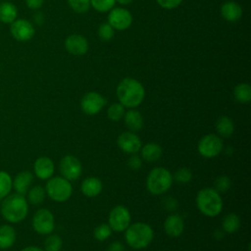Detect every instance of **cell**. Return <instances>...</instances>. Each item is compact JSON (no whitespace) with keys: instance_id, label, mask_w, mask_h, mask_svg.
Returning <instances> with one entry per match:
<instances>
[{"instance_id":"6da1fadb","label":"cell","mask_w":251,"mask_h":251,"mask_svg":"<svg viewBox=\"0 0 251 251\" xmlns=\"http://www.w3.org/2000/svg\"><path fill=\"white\" fill-rule=\"evenodd\" d=\"M116 93L119 102L125 108L130 109L139 106L145 97V89L143 85L137 79L132 77L123 78L117 86Z\"/></svg>"},{"instance_id":"7a4b0ae2","label":"cell","mask_w":251,"mask_h":251,"mask_svg":"<svg viewBox=\"0 0 251 251\" xmlns=\"http://www.w3.org/2000/svg\"><path fill=\"white\" fill-rule=\"evenodd\" d=\"M0 213L6 222L10 224H18L26 218L28 213V202L25 195L10 193L2 199Z\"/></svg>"},{"instance_id":"3957f363","label":"cell","mask_w":251,"mask_h":251,"mask_svg":"<svg viewBox=\"0 0 251 251\" xmlns=\"http://www.w3.org/2000/svg\"><path fill=\"white\" fill-rule=\"evenodd\" d=\"M125 231L127 245L135 250L146 248L154 238L153 228L148 224L142 222L130 224Z\"/></svg>"},{"instance_id":"277c9868","label":"cell","mask_w":251,"mask_h":251,"mask_svg":"<svg viewBox=\"0 0 251 251\" xmlns=\"http://www.w3.org/2000/svg\"><path fill=\"white\" fill-rule=\"evenodd\" d=\"M195 201L198 210L207 217H217L223 210L221 194L212 187H205L199 190Z\"/></svg>"},{"instance_id":"5b68a950","label":"cell","mask_w":251,"mask_h":251,"mask_svg":"<svg viewBox=\"0 0 251 251\" xmlns=\"http://www.w3.org/2000/svg\"><path fill=\"white\" fill-rule=\"evenodd\" d=\"M173 179V175L168 169L156 167L146 177V188L153 195H162L171 188Z\"/></svg>"},{"instance_id":"8992f818","label":"cell","mask_w":251,"mask_h":251,"mask_svg":"<svg viewBox=\"0 0 251 251\" xmlns=\"http://www.w3.org/2000/svg\"><path fill=\"white\" fill-rule=\"evenodd\" d=\"M47 196L55 202H65L69 200L73 194V185L71 181L61 176H52L47 179L45 185Z\"/></svg>"},{"instance_id":"52a82bcc","label":"cell","mask_w":251,"mask_h":251,"mask_svg":"<svg viewBox=\"0 0 251 251\" xmlns=\"http://www.w3.org/2000/svg\"><path fill=\"white\" fill-rule=\"evenodd\" d=\"M31 226L33 230L41 235H48L55 228V219L52 212L48 209H38L32 216Z\"/></svg>"},{"instance_id":"ba28073f","label":"cell","mask_w":251,"mask_h":251,"mask_svg":"<svg viewBox=\"0 0 251 251\" xmlns=\"http://www.w3.org/2000/svg\"><path fill=\"white\" fill-rule=\"evenodd\" d=\"M224 142L223 139L215 133H209L204 135L198 142V153L204 158H214L220 155L223 151Z\"/></svg>"},{"instance_id":"9c48e42d","label":"cell","mask_w":251,"mask_h":251,"mask_svg":"<svg viewBox=\"0 0 251 251\" xmlns=\"http://www.w3.org/2000/svg\"><path fill=\"white\" fill-rule=\"evenodd\" d=\"M131 217L128 209L124 205L115 206L109 213L108 225L114 231H125L130 225Z\"/></svg>"},{"instance_id":"30bf717a","label":"cell","mask_w":251,"mask_h":251,"mask_svg":"<svg viewBox=\"0 0 251 251\" xmlns=\"http://www.w3.org/2000/svg\"><path fill=\"white\" fill-rule=\"evenodd\" d=\"M59 170L63 177L72 181L80 176L82 173V166L75 156L66 155L60 161Z\"/></svg>"},{"instance_id":"8fae6325","label":"cell","mask_w":251,"mask_h":251,"mask_svg":"<svg viewBox=\"0 0 251 251\" xmlns=\"http://www.w3.org/2000/svg\"><path fill=\"white\" fill-rule=\"evenodd\" d=\"M106 105V99L98 92L90 91L85 93L80 100V108L86 115L98 114Z\"/></svg>"},{"instance_id":"7c38bea8","label":"cell","mask_w":251,"mask_h":251,"mask_svg":"<svg viewBox=\"0 0 251 251\" xmlns=\"http://www.w3.org/2000/svg\"><path fill=\"white\" fill-rule=\"evenodd\" d=\"M117 144L123 152L130 155L138 153L142 146L139 136L130 130L122 132L117 138Z\"/></svg>"},{"instance_id":"4fadbf2b","label":"cell","mask_w":251,"mask_h":251,"mask_svg":"<svg viewBox=\"0 0 251 251\" xmlns=\"http://www.w3.org/2000/svg\"><path fill=\"white\" fill-rule=\"evenodd\" d=\"M108 23L114 27V29L124 30L130 26L132 23V16L130 12L125 8H113L109 11Z\"/></svg>"},{"instance_id":"5bb4252c","label":"cell","mask_w":251,"mask_h":251,"mask_svg":"<svg viewBox=\"0 0 251 251\" xmlns=\"http://www.w3.org/2000/svg\"><path fill=\"white\" fill-rule=\"evenodd\" d=\"M10 31L12 36L18 41H28L35 33L33 25L25 19L15 20L11 24Z\"/></svg>"},{"instance_id":"9a60e30c","label":"cell","mask_w":251,"mask_h":251,"mask_svg":"<svg viewBox=\"0 0 251 251\" xmlns=\"http://www.w3.org/2000/svg\"><path fill=\"white\" fill-rule=\"evenodd\" d=\"M33 172L35 176L41 180H47L52 177L55 172V166L52 159L46 156L38 157L34 161Z\"/></svg>"},{"instance_id":"2e32d148","label":"cell","mask_w":251,"mask_h":251,"mask_svg":"<svg viewBox=\"0 0 251 251\" xmlns=\"http://www.w3.org/2000/svg\"><path fill=\"white\" fill-rule=\"evenodd\" d=\"M66 50L75 56H80L87 52L88 41L80 34H71L65 40Z\"/></svg>"},{"instance_id":"e0dca14e","label":"cell","mask_w":251,"mask_h":251,"mask_svg":"<svg viewBox=\"0 0 251 251\" xmlns=\"http://www.w3.org/2000/svg\"><path fill=\"white\" fill-rule=\"evenodd\" d=\"M164 230L171 237L179 236L184 230L183 218L178 214L169 215L164 222Z\"/></svg>"},{"instance_id":"ac0fdd59","label":"cell","mask_w":251,"mask_h":251,"mask_svg":"<svg viewBox=\"0 0 251 251\" xmlns=\"http://www.w3.org/2000/svg\"><path fill=\"white\" fill-rule=\"evenodd\" d=\"M33 181V175L28 171H22L16 175L13 179V188L16 193L25 195L31 187Z\"/></svg>"},{"instance_id":"d6986e66","label":"cell","mask_w":251,"mask_h":251,"mask_svg":"<svg viewBox=\"0 0 251 251\" xmlns=\"http://www.w3.org/2000/svg\"><path fill=\"white\" fill-rule=\"evenodd\" d=\"M80 189L83 195L87 197H96L103 189L102 181L95 176H88L81 182Z\"/></svg>"},{"instance_id":"ffe728a7","label":"cell","mask_w":251,"mask_h":251,"mask_svg":"<svg viewBox=\"0 0 251 251\" xmlns=\"http://www.w3.org/2000/svg\"><path fill=\"white\" fill-rule=\"evenodd\" d=\"M162 147L156 142H148L142 145L140 148V157L143 161L148 163H154L158 161L162 156Z\"/></svg>"},{"instance_id":"44dd1931","label":"cell","mask_w":251,"mask_h":251,"mask_svg":"<svg viewBox=\"0 0 251 251\" xmlns=\"http://www.w3.org/2000/svg\"><path fill=\"white\" fill-rule=\"evenodd\" d=\"M221 14L226 21L236 22L242 16V8L234 1H226L221 7Z\"/></svg>"},{"instance_id":"7402d4cb","label":"cell","mask_w":251,"mask_h":251,"mask_svg":"<svg viewBox=\"0 0 251 251\" xmlns=\"http://www.w3.org/2000/svg\"><path fill=\"white\" fill-rule=\"evenodd\" d=\"M17 239L15 228L8 224L0 226V249L7 250L11 248Z\"/></svg>"},{"instance_id":"603a6c76","label":"cell","mask_w":251,"mask_h":251,"mask_svg":"<svg viewBox=\"0 0 251 251\" xmlns=\"http://www.w3.org/2000/svg\"><path fill=\"white\" fill-rule=\"evenodd\" d=\"M126 126L133 132L139 131L143 127V117L139 111L130 109L124 115Z\"/></svg>"},{"instance_id":"cb8c5ba5","label":"cell","mask_w":251,"mask_h":251,"mask_svg":"<svg viewBox=\"0 0 251 251\" xmlns=\"http://www.w3.org/2000/svg\"><path fill=\"white\" fill-rule=\"evenodd\" d=\"M216 130L221 138H228L234 131V123L229 117L222 116L216 122Z\"/></svg>"},{"instance_id":"d4e9b609","label":"cell","mask_w":251,"mask_h":251,"mask_svg":"<svg viewBox=\"0 0 251 251\" xmlns=\"http://www.w3.org/2000/svg\"><path fill=\"white\" fill-rule=\"evenodd\" d=\"M18 9L11 2H2L0 4V22L4 24H12L17 20Z\"/></svg>"},{"instance_id":"484cf974","label":"cell","mask_w":251,"mask_h":251,"mask_svg":"<svg viewBox=\"0 0 251 251\" xmlns=\"http://www.w3.org/2000/svg\"><path fill=\"white\" fill-rule=\"evenodd\" d=\"M240 227V219L234 213H229L226 215L222 221L223 231L228 234H232L238 230Z\"/></svg>"},{"instance_id":"4316f807","label":"cell","mask_w":251,"mask_h":251,"mask_svg":"<svg viewBox=\"0 0 251 251\" xmlns=\"http://www.w3.org/2000/svg\"><path fill=\"white\" fill-rule=\"evenodd\" d=\"M233 96L236 101L242 104L249 103L251 100V86L249 83H239L233 89Z\"/></svg>"},{"instance_id":"83f0119b","label":"cell","mask_w":251,"mask_h":251,"mask_svg":"<svg viewBox=\"0 0 251 251\" xmlns=\"http://www.w3.org/2000/svg\"><path fill=\"white\" fill-rule=\"evenodd\" d=\"M27 194V202L32 205H39L41 204L46 196L45 188L41 185H34L28 189L26 192Z\"/></svg>"},{"instance_id":"f1b7e54d","label":"cell","mask_w":251,"mask_h":251,"mask_svg":"<svg viewBox=\"0 0 251 251\" xmlns=\"http://www.w3.org/2000/svg\"><path fill=\"white\" fill-rule=\"evenodd\" d=\"M13 188V179L9 173L0 171V199L9 195Z\"/></svg>"},{"instance_id":"f546056e","label":"cell","mask_w":251,"mask_h":251,"mask_svg":"<svg viewBox=\"0 0 251 251\" xmlns=\"http://www.w3.org/2000/svg\"><path fill=\"white\" fill-rule=\"evenodd\" d=\"M44 251H61L63 247V240L58 234H48L43 244Z\"/></svg>"},{"instance_id":"4dcf8cb0","label":"cell","mask_w":251,"mask_h":251,"mask_svg":"<svg viewBox=\"0 0 251 251\" xmlns=\"http://www.w3.org/2000/svg\"><path fill=\"white\" fill-rule=\"evenodd\" d=\"M125 113V107L120 102L111 104L107 109V117L112 122H118L123 119Z\"/></svg>"},{"instance_id":"1f68e13d","label":"cell","mask_w":251,"mask_h":251,"mask_svg":"<svg viewBox=\"0 0 251 251\" xmlns=\"http://www.w3.org/2000/svg\"><path fill=\"white\" fill-rule=\"evenodd\" d=\"M173 178L178 183H182V184L188 183L192 179V172L190 171V169L186 167L179 168L175 172Z\"/></svg>"},{"instance_id":"d6a6232c","label":"cell","mask_w":251,"mask_h":251,"mask_svg":"<svg viewBox=\"0 0 251 251\" xmlns=\"http://www.w3.org/2000/svg\"><path fill=\"white\" fill-rule=\"evenodd\" d=\"M112 234V228L108 224H100L94 228L93 235L98 241H104Z\"/></svg>"},{"instance_id":"836d02e7","label":"cell","mask_w":251,"mask_h":251,"mask_svg":"<svg viewBox=\"0 0 251 251\" xmlns=\"http://www.w3.org/2000/svg\"><path fill=\"white\" fill-rule=\"evenodd\" d=\"M115 35V29L114 27L107 22L103 23L98 27V36L103 41H109L111 40Z\"/></svg>"},{"instance_id":"e575fe53","label":"cell","mask_w":251,"mask_h":251,"mask_svg":"<svg viewBox=\"0 0 251 251\" xmlns=\"http://www.w3.org/2000/svg\"><path fill=\"white\" fill-rule=\"evenodd\" d=\"M116 0H90L92 6L98 12H109L114 8Z\"/></svg>"},{"instance_id":"d590c367","label":"cell","mask_w":251,"mask_h":251,"mask_svg":"<svg viewBox=\"0 0 251 251\" xmlns=\"http://www.w3.org/2000/svg\"><path fill=\"white\" fill-rule=\"evenodd\" d=\"M231 186V180L227 176H220L215 180V189L219 193L226 192Z\"/></svg>"},{"instance_id":"8d00e7d4","label":"cell","mask_w":251,"mask_h":251,"mask_svg":"<svg viewBox=\"0 0 251 251\" xmlns=\"http://www.w3.org/2000/svg\"><path fill=\"white\" fill-rule=\"evenodd\" d=\"M69 6L76 13H85L90 7V0H68Z\"/></svg>"},{"instance_id":"74e56055","label":"cell","mask_w":251,"mask_h":251,"mask_svg":"<svg viewBox=\"0 0 251 251\" xmlns=\"http://www.w3.org/2000/svg\"><path fill=\"white\" fill-rule=\"evenodd\" d=\"M142 159L140 156L136 155V154H131L130 157L128 158V161H127V165L129 167V169L131 170H134V171H137L141 168L142 166Z\"/></svg>"},{"instance_id":"f35d334b","label":"cell","mask_w":251,"mask_h":251,"mask_svg":"<svg viewBox=\"0 0 251 251\" xmlns=\"http://www.w3.org/2000/svg\"><path fill=\"white\" fill-rule=\"evenodd\" d=\"M156 2L165 9H174L176 8L178 5H180V3L182 2V0H156Z\"/></svg>"},{"instance_id":"ab89813d","label":"cell","mask_w":251,"mask_h":251,"mask_svg":"<svg viewBox=\"0 0 251 251\" xmlns=\"http://www.w3.org/2000/svg\"><path fill=\"white\" fill-rule=\"evenodd\" d=\"M164 207L169 211H174L177 207V202L173 197H167L166 199H164Z\"/></svg>"},{"instance_id":"60d3db41","label":"cell","mask_w":251,"mask_h":251,"mask_svg":"<svg viewBox=\"0 0 251 251\" xmlns=\"http://www.w3.org/2000/svg\"><path fill=\"white\" fill-rule=\"evenodd\" d=\"M107 251H126V247L121 241H113L108 245Z\"/></svg>"},{"instance_id":"b9f144b4","label":"cell","mask_w":251,"mask_h":251,"mask_svg":"<svg viewBox=\"0 0 251 251\" xmlns=\"http://www.w3.org/2000/svg\"><path fill=\"white\" fill-rule=\"evenodd\" d=\"M26 6L31 10H37L41 8L44 3V0H25Z\"/></svg>"},{"instance_id":"7bdbcfd3","label":"cell","mask_w":251,"mask_h":251,"mask_svg":"<svg viewBox=\"0 0 251 251\" xmlns=\"http://www.w3.org/2000/svg\"><path fill=\"white\" fill-rule=\"evenodd\" d=\"M20 251H44L42 248L38 247V246H34V245H29L26 247H24L22 250Z\"/></svg>"},{"instance_id":"ee69618b","label":"cell","mask_w":251,"mask_h":251,"mask_svg":"<svg viewBox=\"0 0 251 251\" xmlns=\"http://www.w3.org/2000/svg\"><path fill=\"white\" fill-rule=\"evenodd\" d=\"M34 21L38 24L41 25V23L43 22V16L41 13H37L36 15H34Z\"/></svg>"},{"instance_id":"f6af8a7d","label":"cell","mask_w":251,"mask_h":251,"mask_svg":"<svg viewBox=\"0 0 251 251\" xmlns=\"http://www.w3.org/2000/svg\"><path fill=\"white\" fill-rule=\"evenodd\" d=\"M116 2L122 4V5H127L132 2V0H116Z\"/></svg>"},{"instance_id":"bcb514c9","label":"cell","mask_w":251,"mask_h":251,"mask_svg":"<svg viewBox=\"0 0 251 251\" xmlns=\"http://www.w3.org/2000/svg\"><path fill=\"white\" fill-rule=\"evenodd\" d=\"M0 204H1V199H0Z\"/></svg>"},{"instance_id":"7dc6e473","label":"cell","mask_w":251,"mask_h":251,"mask_svg":"<svg viewBox=\"0 0 251 251\" xmlns=\"http://www.w3.org/2000/svg\"><path fill=\"white\" fill-rule=\"evenodd\" d=\"M0 70H1V66H0Z\"/></svg>"},{"instance_id":"c3c4849f","label":"cell","mask_w":251,"mask_h":251,"mask_svg":"<svg viewBox=\"0 0 251 251\" xmlns=\"http://www.w3.org/2000/svg\"><path fill=\"white\" fill-rule=\"evenodd\" d=\"M0 1H2V0H0Z\"/></svg>"}]
</instances>
